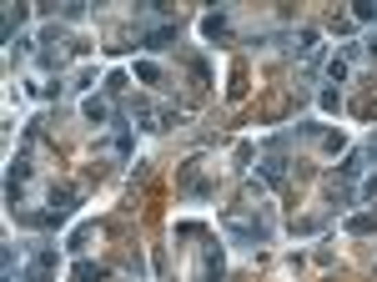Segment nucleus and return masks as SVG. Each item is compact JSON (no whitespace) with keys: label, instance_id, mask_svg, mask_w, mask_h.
<instances>
[{"label":"nucleus","instance_id":"423d86ee","mask_svg":"<svg viewBox=\"0 0 377 282\" xmlns=\"http://www.w3.org/2000/svg\"><path fill=\"white\" fill-rule=\"evenodd\" d=\"M136 76H141V81H161V66H151V61H141V66H136Z\"/></svg>","mask_w":377,"mask_h":282},{"label":"nucleus","instance_id":"7ed1b4c3","mask_svg":"<svg viewBox=\"0 0 377 282\" xmlns=\"http://www.w3.org/2000/svg\"><path fill=\"white\" fill-rule=\"evenodd\" d=\"M21 25H25V10L10 6V10H6V41H10V45H15V30H21Z\"/></svg>","mask_w":377,"mask_h":282},{"label":"nucleus","instance_id":"20e7f679","mask_svg":"<svg viewBox=\"0 0 377 282\" xmlns=\"http://www.w3.org/2000/svg\"><path fill=\"white\" fill-rule=\"evenodd\" d=\"M106 96H126V76H121V71L106 76Z\"/></svg>","mask_w":377,"mask_h":282},{"label":"nucleus","instance_id":"39448f33","mask_svg":"<svg viewBox=\"0 0 377 282\" xmlns=\"http://www.w3.org/2000/svg\"><path fill=\"white\" fill-rule=\"evenodd\" d=\"M352 21H367V25H372V21H377V0H367V6H352Z\"/></svg>","mask_w":377,"mask_h":282},{"label":"nucleus","instance_id":"f03ea898","mask_svg":"<svg viewBox=\"0 0 377 282\" xmlns=\"http://www.w3.org/2000/svg\"><path fill=\"white\" fill-rule=\"evenodd\" d=\"M86 121H96V127H106V121H116V116H111V106H106L101 96H91V101H86Z\"/></svg>","mask_w":377,"mask_h":282},{"label":"nucleus","instance_id":"0eeeda50","mask_svg":"<svg viewBox=\"0 0 377 282\" xmlns=\"http://www.w3.org/2000/svg\"><path fill=\"white\" fill-rule=\"evenodd\" d=\"M377 227V217H352V222H347V232H372Z\"/></svg>","mask_w":377,"mask_h":282},{"label":"nucleus","instance_id":"f257e3e1","mask_svg":"<svg viewBox=\"0 0 377 282\" xmlns=\"http://www.w3.org/2000/svg\"><path fill=\"white\" fill-rule=\"evenodd\" d=\"M30 282H56V247H30Z\"/></svg>","mask_w":377,"mask_h":282}]
</instances>
